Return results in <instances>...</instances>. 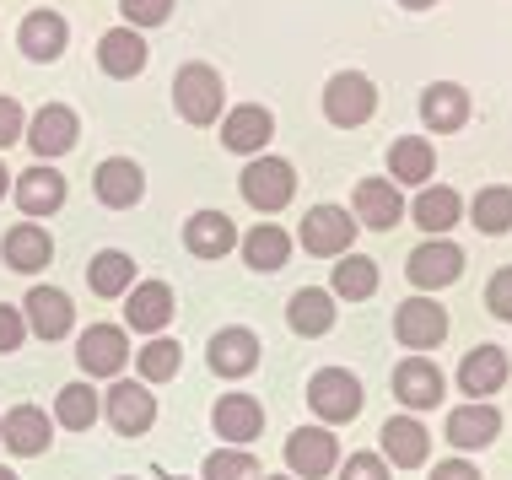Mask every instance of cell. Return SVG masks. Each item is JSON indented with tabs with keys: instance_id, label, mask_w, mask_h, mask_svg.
<instances>
[{
	"instance_id": "6da1fadb",
	"label": "cell",
	"mask_w": 512,
	"mask_h": 480,
	"mask_svg": "<svg viewBox=\"0 0 512 480\" xmlns=\"http://www.w3.org/2000/svg\"><path fill=\"white\" fill-rule=\"evenodd\" d=\"M221 103H227V81H221L216 65H205V60L178 65V76H173V108H178V119H184V125H195V130L216 125Z\"/></svg>"
},
{
	"instance_id": "7a4b0ae2",
	"label": "cell",
	"mask_w": 512,
	"mask_h": 480,
	"mask_svg": "<svg viewBox=\"0 0 512 480\" xmlns=\"http://www.w3.org/2000/svg\"><path fill=\"white\" fill-rule=\"evenodd\" d=\"M238 189H243V200L254 205L259 216H275V211H286L292 195H297V168L286 157L259 152V157H248V168L238 173Z\"/></svg>"
},
{
	"instance_id": "3957f363",
	"label": "cell",
	"mask_w": 512,
	"mask_h": 480,
	"mask_svg": "<svg viewBox=\"0 0 512 480\" xmlns=\"http://www.w3.org/2000/svg\"><path fill=\"white\" fill-rule=\"evenodd\" d=\"M378 114V87L362 71H335L324 81V119L335 130H362Z\"/></svg>"
},
{
	"instance_id": "277c9868",
	"label": "cell",
	"mask_w": 512,
	"mask_h": 480,
	"mask_svg": "<svg viewBox=\"0 0 512 480\" xmlns=\"http://www.w3.org/2000/svg\"><path fill=\"white\" fill-rule=\"evenodd\" d=\"M308 405L318 421H329V427H340V421H356L367 405L362 394V378L345 373V367H324V373L308 378Z\"/></svg>"
},
{
	"instance_id": "5b68a950",
	"label": "cell",
	"mask_w": 512,
	"mask_h": 480,
	"mask_svg": "<svg viewBox=\"0 0 512 480\" xmlns=\"http://www.w3.org/2000/svg\"><path fill=\"white\" fill-rule=\"evenodd\" d=\"M297 243H302L313 259H340V254H351V243H356V216L340 211V205H313V211L302 216Z\"/></svg>"
},
{
	"instance_id": "8992f818",
	"label": "cell",
	"mask_w": 512,
	"mask_h": 480,
	"mask_svg": "<svg viewBox=\"0 0 512 480\" xmlns=\"http://www.w3.org/2000/svg\"><path fill=\"white\" fill-rule=\"evenodd\" d=\"M286 470L292 480H324L340 470V437L329 427H297L286 437Z\"/></svg>"
},
{
	"instance_id": "52a82bcc",
	"label": "cell",
	"mask_w": 512,
	"mask_h": 480,
	"mask_svg": "<svg viewBox=\"0 0 512 480\" xmlns=\"http://www.w3.org/2000/svg\"><path fill=\"white\" fill-rule=\"evenodd\" d=\"M405 276L415 292H442V286H453L464 276V249L453 238H426L421 249H410Z\"/></svg>"
},
{
	"instance_id": "ba28073f",
	"label": "cell",
	"mask_w": 512,
	"mask_h": 480,
	"mask_svg": "<svg viewBox=\"0 0 512 480\" xmlns=\"http://www.w3.org/2000/svg\"><path fill=\"white\" fill-rule=\"evenodd\" d=\"M27 146H33V157L38 162H54V157H65L71 146L81 141V119H76V108H65V103H44L33 119H27V135H22Z\"/></svg>"
},
{
	"instance_id": "9c48e42d",
	"label": "cell",
	"mask_w": 512,
	"mask_h": 480,
	"mask_svg": "<svg viewBox=\"0 0 512 480\" xmlns=\"http://www.w3.org/2000/svg\"><path fill=\"white\" fill-rule=\"evenodd\" d=\"M394 340L405 351H432L448 340V308H437L432 297H410V303H399L394 308Z\"/></svg>"
},
{
	"instance_id": "30bf717a",
	"label": "cell",
	"mask_w": 512,
	"mask_h": 480,
	"mask_svg": "<svg viewBox=\"0 0 512 480\" xmlns=\"http://www.w3.org/2000/svg\"><path fill=\"white\" fill-rule=\"evenodd\" d=\"M103 416H108V427H114L119 437H146L151 421H157V394H151L146 383L119 378L114 389L103 394Z\"/></svg>"
},
{
	"instance_id": "8fae6325",
	"label": "cell",
	"mask_w": 512,
	"mask_h": 480,
	"mask_svg": "<svg viewBox=\"0 0 512 480\" xmlns=\"http://www.w3.org/2000/svg\"><path fill=\"white\" fill-rule=\"evenodd\" d=\"M76 362H81V373H87V378H119L124 362H130V335H124L119 324H92V329H81Z\"/></svg>"
},
{
	"instance_id": "7c38bea8",
	"label": "cell",
	"mask_w": 512,
	"mask_h": 480,
	"mask_svg": "<svg viewBox=\"0 0 512 480\" xmlns=\"http://www.w3.org/2000/svg\"><path fill=\"white\" fill-rule=\"evenodd\" d=\"M351 211H356V227L394 232L405 222V195H399L394 178H362V184L351 189Z\"/></svg>"
},
{
	"instance_id": "4fadbf2b",
	"label": "cell",
	"mask_w": 512,
	"mask_h": 480,
	"mask_svg": "<svg viewBox=\"0 0 512 480\" xmlns=\"http://www.w3.org/2000/svg\"><path fill=\"white\" fill-rule=\"evenodd\" d=\"M453 448H464V454H475V448H491L496 437H502V410L491 400H469V405H453L448 410V427H442Z\"/></svg>"
},
{
	"instance_id": "5bb4252c",
	"label": "cell",
	"mask_w": 512,
	"mask_h": 480,
	"mask_svg": "<svg viewBox=\"0 0 512 480\" xmlns=\"http://www.w3.org/2000/svg\"><path fill=\"white\" fill-rule=\"evenodd\" d=\"M448 394V378L432 356H405L394 367V400L405 410H437V400Z\"/></svg>"
},
{
	"instance_id": "9a60e30c",
	"label": "cell",
	"mask_w": 512,
	"mask_h": 480,
	"mask_svg": "<svg viewBox=\"0 0 512 480\" xmlns=\"http://www.w3.org/2000/svg\"><path fill=\"white\" fill-rule=\"evenodd\" d=\"M270 135H275V114L265 103H238L221 119V146L238 152V157H259L270 146Z\"/></svg>"
},
{
	"instance_id": "2e32d148",
	"label": "cell",
	"mask_w": 512,
	"mask_h": 480,
	"mask_svg": "<svg viewBox=\"0 0 512 480\" xmlns=\"http://www.w3.org/2000/svg\"><path fill=\"white\" fill-rule=\"evenodd\" d=\"M211 427L227 448H248L259 432H265V405L254 394H221L211 410Z\"/></svg>"
},
{
	"instance_id": "e0dca14e",
	"label": "cell",
	"mask_w": 512,
	"mask_h": 480,
	"mask_svg": "<svg viewBox=\"0 0 512 480\" xmlns=\"http://www.w3.org/2000/svg\"><path fill=\"white\" fill-rule=\"evenodd\" d=\"M92 195H98L108 211H130V205H141V200H146V173H141V162H130V157L98 162V173H92Z\"/></svg>"
},
{
	"instance_id": "ac0fdd59",
	"label": "cell",
	"mask_w": 512,
	"mask_h": 480,
	"mask_svg": "<svg viewBox=\"0 0 512 480\" xmlns=\"http://www.w3.org/2000/svg\"><path fill=\"white\" fill-rule=\"evenodd\" d=\"M173 319V286L168 281H135L124 292V324L135 335H162Z\"/></svg>"
},
{
	"instance_id": "d6986e66",
	"label": "cell",
	"mask_w": 512,
	"mask_h": 480,
	"mask_svg": "<svg viewBox=\"0 0 512 480\" xmlns=\"http://www.w3.org/2000/svg\"><path fill=\"white\" fill-rule=\"evenodd\" d=\"M11 195H17V211L22 216H54L65 205V178L49 168V162H38V168H27V173H11Z\"/></svg>"
},
{
	"instance_id": "ffe728a7",
	"label": "cell",
	"mask_w": 512,
	"mask_h": 480,
	"mask_svg": "<svg viewBox=\"0 0 512 480\" xmlns=\"http://www.w3.org/2000/svg\"><path fill=\"white\" fill-rule=\"evenodd\" d=\"M65 44H71V22H65L60 11H27L22 27H17V49L27 54V60H38V65L60 60Z\"/></svg>"
},
{
	"instance_id": "44dd1931",
	"label": "cell",
	"mask_w": 512,
	"mask_h": 480,
	"mask_svg": "<svg viewBox=\"0 0 512 480\" xmlns=\"http://www.w3.org/2000/svg\"><path fill=\"white\" fill-rule=\"evenodd\" d=\"M22 319L38 340H65L71 324H76V308H71V297H65L60 286H33L27 303H22Z\"/></svg>"
},
{
	"instance_id": "7402d4cb",
	"label": "cell",
	"mask_w": 512,
	"mask_h": 480,
	"mask_svg": "<svg viewBox=\"0 0 512 480\" xmlns=\"http://www.w3.org/2000/svg\"><path fill=\"white\" fill-rule=\"evenodd\" d=\"M469 114H475V103H469V92L459 81H432V87L421 92V125L437 130V135H453L469 125Z\"/></svg>"
},
{
	"instance_id": "603a6c76",
	"label": "cell",
	"mask_w": 512,
	"mask_h": 480,
	"mask_svg": "<svg viewBox=\"0 0 512 480\" xmlns=\"http://www.w3.org/2000/svg\"><path fill=\"white\" fill-rule=\"evenodd\" d=\"M378 437H383V464H394V470H421L426 454H432V437L415 416H389Z\"/></svg>"
},
{
	"instance_id": "cb8c5ba5",
	"label": "cell",
	"mask_w": 512,
	"mask_h": 480,
	"mask_svg": "<svg viewBox=\"0 0 512 480\" xmlns=\"http://www.w3.org/2000/svg\"><path fill=\"white\" fill-rule=\"evenodd\" d=\"M259 367V335L243 324L232 329H216L211 335V373L216 378H248Z\"/></svg>"
},
{
	"instance_id": "d4e9b609",
	"label": "cell",
	"mask_w": 512,
	"mask_h": 480,
	"mask_svg": "<svg viewBox=\"0 0 512 480\" xmlns=\"http://www.w3.org/2000/svg\"><path fill=\"white\" fill-rule=\"evenodd\" d=\"M146 60H151V49H146V38L135 33V27H108V33L98 38V65H103V76L130 81V76L146 71Z\"/></svg>"
},
{
	"instance_id": "484cf974",
	"label": "cell",
	"mask_w": 512,
	"mask_h": 480,
	"mask_svg": "<svg viewBox=\"0 0 512 480\" xmlns=\"http://www.w3.org/2000/svg\"><path fill=\"white\" fill-rule=\"evenodd\" d=\"M49 432H54V421H49V410H38V405H17V410H6V421H0V443H6L11 454H22V459L44 454Z\"/></svg>"
},
{
	"instance_id": "4316f807",
	"label": "cell",
	"mask_w": 512,
	"mask_h": 480,
	"mask_svg": "<svg viewBox=\"0 0 512 480\" xmlns=\"http://www.w3.org/2000/svg\"><path fill=\"white\" fill-rule=\"evenodd\" d=\"M507 373H512V362H507L502 346H475L459 362V389L469 394V400H491V394L507 383Z\"/></svg>"
},
{
	"instance_id": "83f0119b",
	"label": "cell",
	"mask_w": 512,
	"mask_h": 480,
	"mask_svg": "<svg viewBox=\"0 0 512 480\" xmlns=\"http://www.w3.org/2000/svg\"><path fill=\"white\" fill-rule=\"evenodd\" d=\"M184 249L195 259H221L238 249V227H232L227 211H195L184 222Z\"/></svg>"
},
{
	"instance_id": "f1b7e54d",
	"label": "cell",
	"mask_w": 512,
	"mask_h": 480,
	"mask_svg": "<svg viewBox=\"0 0 512 480\" xmlns=\"http://www.w3.org/2000/svg\"><path fill=\"white\" fill-rule=\"evenodd\" d=\"M410 216H415V227H421V232L448 238V232L459 227V216H464V195H459V189H448V184H426L421 195H415Z\"/></svg>"
},
{
	"instance_id": "f546056e",
	"label": "cell",
	"mask_w": 512,
	"mask_h": 480,
	"mask_svg": "<svg viewBox=\"0 0 512 480\" xmlns=\"http://www.w3.org/2000/svg\"><path fill=\"white\" fill-rule=\"evenodd\" d=\"M238 249H243V265L248 270L275 276V270H286V259H292V238H286V227L259 222V227H248L243 238H238Z\"/></svg>"
},
{
	"instance_id": "4dcf8cb0",
	"label": "cell",
	"mask_w": 512,
	"mask_h": 480,
	"mask_svg": "<svg viewBox=\"0 0 512 480\" xmlns=\"http://www.w3.org/2000/svg\"><path fill=\"white\" fill-rule=\"evenodd\" d=\"M0 254H6V265L17 270V276H38L54 259V238L38 222H17L6 232V243H0Z\"/></svg>"
},
{
	"instance_id": "1f68e13d",
	"label": "cell",
	"mask_w": 512,
	"mask_h": 480,
	"mask_svg": "<svg viewBox=\"0 0 512 480\" xmlns=\"http://www.w3.org/2000/svg\"><path fill=\"white\" fill-rule=\"evenodd\" d=\"M432 173H437V152H432L426 135H399V141L389 146V178H394V184L426 189V184H432Z\"/></svg>"
},
{
	"instance_id": "d6a6232c",
	"label": "cell",
	"mask_w": 512,
	"mask_h": 480,
	"mask_svg": "<svg viewBox=\"0 0 512 480\" xmlns=\"http://www.w3.org/2000/svg\"><path fill=\"white\" fill-rule=\"evenodd\" d=\"M286 324H292L302 340L329 335V329H335V297H329L324 286H302V292H292V303H286Z\"/></svg>"
},
{
	"instance_id": "836d02e7",
	"label": "cell",
	"mask_w": 512,
	"mask_h": 480,
	"mask_svg": "<svg viewBox=\"0 0 512 480\" xmlns=\"http://www.w3.org/2000/svg\"><path fill=\"white\" fill-rule=\"evenodd\" d=\"M378 292V259L367 254H340L335 265V281H329V297H345V303H367V297Z\"/></svg>"
},
{
	"instance_id": "e575fe53",
	"label": "cell",
	"mask_w": 512,
	"mask_h": 480,
	"mask_svg": "<svg viewBox=\"0 0 512 480\" xmlns=\"http://www.w3.org/2000/svg\"><path fill=\"white\" fill-rule=\"evenodd\" d=\"M98 416H103V400L92 394V383H65V389L54 394V421H60L65 432L98 427Z\"/></svg>"
},
{
	"instance_id": "d590c367",
	"label": "cell",
	"mask_w": 512,
	"mask_h": 480,
	"mask_svg": "<svg viewBox=\"0 0 512 480\" xmlns=\"http://www.w3.org/2000/svg\"><path fill=\"white\" fill-rule=\"evenodd\" d=\"M87 286H92V297H124V292L135 286V259H130V254H119V249L92 254Z\"/></svg>"
},
{
	"instance_id": "8d00e7d4",
	"label": "cell",
	"mask_w": 512,
	"mask_h": 480,
	"mask_svg": "<svg viewBox=\"0 0 512 480\" xmlns=\"http://www.w3.org/2000/svg\"><path fill=\"white\" fill-rule=\"evenodd\" d=\"M469 216H475V227L486 232V238L512 232V189L507 184H486L475 200H469Z\"/></svg>"
},
{
	"instance_id": "74e56055",
	"label": "cell",
	"mask_w": 512,
	"mask_h": 480,
	"mask_svg": "<svg viewBox=\"0 0 512 480\" xmlns=\"http://www.w3.org/2000/svg\"><path fill=\"white\" fill-rule=\"evenodd\" d=\"M135 367H141V383H168V378H178V367H184V351H178V340L157 335L151 346L135 351Z\"/></svg>"
},
{
	"instance_id": "f35d334b",
	"label": "cell",
	"mask_w": 512,
	"mask_h": 480,
	"mask_svg": "<svg viewBox=\"0 0 512 480\" xmlns=\"http://www.w3.org/2000/svg\"><path fill=\"white\" fill-rule=\"evenodd\" d=\"M259 475L265 470H259V459L248 448H216L200 470V480H259Z\"/></svg>"
},
{
	"instance_id": "ab89813d",
	"label": "cell",
	"mask_w": 512,
	"mask_h": 480,
	"mask_svg": "<svg viewBox=\"0 0 512 480\" xmlns=\"http://www.w3.org/2000/svg\"><path fill=\"white\" fill-rule=\"evenodd\" d=\"M119 11H124V27H162L173 17V0H119Z\"/></svg>"
},
{
	"instance_id": "60d3db41",
	"label": "cell",
	"mask_w": 512,
	"mask_h": 480,
	"mask_svg": "<svg viewBox=\"0 0 512 480\" xmlns=\"http://www.w3.org/2000/svg\"><path fill=\"white\" fill-rule=\"evenodd\" d=\"M22 340H27V319H22V308L0 303V356L22 351Z\"/></svg>"
},
{
	"instance_id": "b9f144b4",
	"label": "cell",
	"mask_w": 512,
	"mask_h": 480,
	"mask_svg": "<svg viewBox=\"0 0 512 480\" xmlns=\"http://www.w3.org/2000/svg\"><path fill=\"white\" fill-rule=\"evenodd\" d=\"M340 480H389V464L383 454H351L340 459Z\"/></svg>"
},
{
	"instance_id": "7bdbcfd3",
	"label": "cell",
	"mask_w": 512,
	"mask_h": 480,
	"mask_svg": "<svg viewBox=\"0 0 512 480\" xmlns=\"http://www.w3.org/2000/svg\"><path fill=\"white\" fill-rule=\"evenodd\" d=\"M486 308L496 313V319L512 324V265H502V270L491 276V286H486Z\"/></svg>"
},
{
	"instance_id": "ee69618b",
	"label": "cell",
	"mask_w": 512,
	"mask_h": 480,
	"mask_svg": "<svg viewBox=\"0 0 512 480\" xmlns=\"http://www.w3.org/2000/svg\"><path fill=\"white\" fill-rule=\"evenodd\" d=\"M27 135V114H22V103L17 98H0V152H6L11 141H22Z\"/></svg>"
},
{
	"instance_id": "f6af8a7d",
	"label": "cell",
	"mask_w": 512,
	"mask_h": 480,
	"mask_svg": "<svg viewBox=\"0 0 512 480\" xmlns=\"http://www.w3.org/2000/svg\"><path fill=\"white\" fill-rule=\"evenodd\" d=\"M432 480H480V470H475V464H464V459H448V464H437V470H432Z\"/></svg>"
},
{
	"instance_id": "bcb514c9",
	"label": "cell",
	"mask_w": 512,
	"mask_h": 480,
	"mask_svg": "<svg viewBox=\"0 0 512 480\" xmlns=\"http://www.w3.org/2000/svg\"><path fill=\"white\" fill-rule=\"evenodd\" d=\"M405 11H426V6H437V0H399Z\"/></svg>"
},
{
	"instance_id": "7dc6e473",
	"label": "cell",
	"mask_w": 512,
	"mask_h": 480,
	"mask_svg": "<svg viewBox=\"0 0 512 480\" xmlns=\"http://www.w3.org/2000/svg\"><path fill=\"white\" fill-rule=\"evenodd\" d=\"M6 184H11V173H6V162H0V200H6Z\"/></svg>"
},
{
	"instance_id": "c3c4849f",
	"label": "cell",
	"mask_w": 512,
	"mask_h": 480,
	"mask_svg": "<svg viewBox=\"0 0 512 480\" xmlns=\"http://www.w3.org/2000/svg\"><path fill=\"white\" fill-rule=\"evenodd\" d=\"M0 480H22V475H17V470H6V464H0Z\"/></svg>"
},
{
	"instance_id": "681fc988",
	"label": "cell",
	"mask_w": 512,
	"mask_h": 480,
	"mask_svg": "<svg viewBox=\"0 0 512 480\" xmlns=\"http://www.w3.org/2000/svg\"><path fill=\"white\" fill-rule=\"evenodd\" d=\"M259 480H292V475H259Z\"/></svg>"
},
{
	"instance_id": "f907efd6",
	"label": "cell",
	"mask_w": 512,
	"mask_h": 480,
	"mask_svg": "<svg viewBox=\"0 0 512 480\" xmlns=\"http://www.w3.org/2000/svg\"><path fill=\"white\" fill-rule=\"evenodd\" d=\"M173 480H184V475H173Z\"/></svg>"
},
{
	"instance_id": "816d5d0a",
	"label": "cell",
	"mask_w": 512,
	"mask_h": 480,
	"mask_svg": "<svg viewBox=\"0 0 512 480\" xmlns=\"http://www.w3.org/2000/svg\"><path fill=\"white\" fill-rule=\"evenodd\" d=\"M119 480H130V475H119Z\"/></svg>"
}]
</instances>
